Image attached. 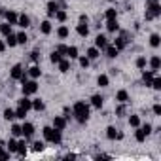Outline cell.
I'll return each mask as SVG.
<instances>
[{
	"mask_svg": "<svg viewBox=\"0 0 161 161\" xmlns=\"http://www.w3.org/2000/svg\"><path fill=\"white\" fill-rule=\"evenodd\" d=\"M104 15H106V19H116V17H118V14H116V10H114V8L106 10V14H104Z\"/></svg>",
	"mask_w": 161,
	"mask_h": 161,
	"instance_id": "7bdbcfd3",
	"label": "cell"
},
{
	"mask_svg": "<svg viewBox=\"0 0 161 161\" xmlns=\"http://www.w3.org/2000/svg\"><path fill=\"white\" fill-rule=\"evenodd\" d=\"M110 2H114V0H110Z\"/></svg>",
	"mask_w": 161,
	"mask_h": 161,
	"instance_id": "91938a15",
	"label": "cell"
},
{
	"mask_svg": "<svg viewBox=\"0 0 161 161\" xmlns=\"http://www.w3.org/2000/svg\"><path fill=\"white\" fill-rule=\"evenodd\" d=\"M53 127L59 129V131H63V129L66 127V118H63V116H55V118H53Z\"/></svg>",
	"mask_w": 161,
	"mask_h": 161,
	"instance_id": "8992f818",
	"label": "cell"
},
{
	"mask_svg": "<svg viewBox=\"0 0 161 161\" xmlns=\"http://www.w3.org/2000/svg\"><path fill=\"white\" fill-rule=\"evenodd\" d=\"M153 114L155 116H161V104H153Z\"/></svg>",
	"mask_w": 161,
	"mask_h": 161,
	"instance_id": "816d5d0a",
	"label": "cell"
},
{
	"mask_svg": "<svg viewBox=\"0 0 161 161\" xmlns=\"http://www.w3.org/2000/svg\"><path fill=\"white\" fill-rule=\"evenodd\" d=\"M36 91H38V84L34 82V80H31V82L27 80V82L23 84V95H25V97H29V95H34Z\"/></svg>",
	"mask_w": 161,
	"mask_h": 161,
	"instance_id": "3957f363",
	"label": "cell"
},
{
	"mask_svg": "<svg viewBox=\"0 0 161 161\" xmlns=\"http://www.w3.org/2000/svg\"><path fill=\"white\" fill-rule=\"evenodd\" d=\"M61 59H63V57H61V53H59L57 49H55V51H51V55H49V61H51L53 64H57V63H59Z\"/></svg>",
	"mask_w": 161,
	"mask_h": 161,
	"instance_id": "d6a6232c",
	"label": "cell"
},
{
	"mask_svg": "<svg viewBox=\"0 0 161 161\" xmlns=\"http://www.w3.org/2000/svg\"><path fill=\"white\" fill-rule=\"evenodd\" d=\"M146 12H148L153 19H155V17H159V15H161V6H159V2H152V4L148 6V10H146Z\"/></svg>",
	"mask_w": 161,
	"mask_h": 161,
	"instance_id": "277c9868",
	"label": "cell"
},
{
	"mask_svg": "<svg viewBox=\"0 0 161 161\" xmlns=\"http://www.w3.org/2000/svg\"><path fill=\"white\" fill-rule=\"evenodd\" d=\"M104 49H106V57H110V59L118 57V53H119V51L116 49V46H110V44H108V46H106Z\"/></svg>",
	"mask_w": 161,
	"mask_h": 161,
	"instance_id": "e0dca14e",
	"label": "cell"
},
{
	"mask_svg": "<svg viewBox=\"0 0 161 161\" xmlns=\"http://www.w3.org/2000/svg\"><path fill=\"white\" fill-rule=\"evenodd\" d=\"M42 133H44V138H46L47 142H51V144H61V131H59V129H55V127H44Z\"/></svg>",
	"mask_w": 161,
	"mask_h": 161,
	"instance_id": "7a4b0ae2",
	"label": "cell"
},
{
	"mask_svg": "<svg viewBox=\"0 0 161 161\" xmlns=\"http://www.w3.org/2000/svg\"><path fill=\"white\" fill-rule=\"evenodd\" d=\"M19 106H21V108H25V110H27V112H29V110H31V108H32V101H29V99H27V97H23V99H21V101H19Z\"/></svg>",
	"mask_w": 161,
	"mask_h": 161,
	"instance_id": "d4e9b609",
	"label": "cell"
},
{
	"mask_svg": "<svg viewBox=\"0 0 161 161\" xmlns=\"http://www.w3.org/2000/svg\"><path fill=\"white\" fill-rule=\"evenodd\" d=\"M72 114H74V118H76L80 123H86V121L89 119V106H87L84 101H78V103L74 104V108H72Z\"/></svg>",
	"mask_w": 161,
	"mask_h": 161,
	"instance_id": "6da1fadb",
	"label": "cell"
},
{
	"mask_svg": "<svg viewBox=\"0 0 161 161\" xmlns=\"http://www.w3.org/2000/svg\"><path fill=\"white\" fill-rule=\"evenodd\" d=\"M57 36L59 38H66L68 36V27H59L57 29Z\"/></svg>",
	"mask_w": 161,
	"mask_h": 161,
	"instance_id": "836d02e7",
	"label": "cell"
},
{
	"mask_svg": "<svg viewBox=\"0 0 161 161\" xmlns=\"http://www.w3.org/2000/svg\"><path fill=\"white\" fill-rule=\"evenodd\" d=\"M32 108H34L36 112H40V110H44V103H42L40 99H36V101H32Z\"/></svg>",
	"mask_w": 161,
	"mask_h": 161,
	"instance_id": "e575fe53",
	"label": "cell"
},
{
	"mask_svg": "<svg viewBox=\"0 0 161 161\" xmlns=\"http://www.w3.org/2000/svg\"><path fill=\"white\" fill-rule=\"evenodd\" d=\"M4 155V150H2V146H0V157H2Z\"/></svg>",
	"mask_w": 161,
	"mask_h": 161,
	"instance_id": "6f0895ef",
	"label": "cell"
},
{
	"mask_svg": "<svg viewBox=\"0 0 161 161\" xmlns=\"http://www.w3.org/2000/svg\"><path fill=\"white\" fill-rule=\"evenodd\" d=\"M159 44H161V36H159V34H152V36H150V46H152V47H157Z\"/></svg>",
	"mask_w": 161,
	"mask_h": 161,
	"instance_id": "83f0119b",
	"label": "cell"
},
{
	"mask_svg": "<svg viewBox=\"0 0 161 161\" xmlns=\"http://www.w3.org/2000/svg\"><path fill=\"white\" fill-rule=\"evenodd\" d=\"M150 64H152V70H159V66H161V59H159L157 55H153V57L150 59Z\"/></svg>",
	"mask_w": 161,
	"mask_h": 161,
	"instance_id": "cb8c5ba5",
	"label": "cell"
},
{
	"mask_svg": "<svg viewBox=\"0 0 161 161\" xmlns=\"http://www.w3.org/2000/svg\"><path fill=\"white\" fill-rule=\"evenodd\" d=\"M106 29H108L110 32H116V31L119 29V25H118V19H108V23H106Z\"/></svg>",
	"mask_w": 161,
	"mask_h": 161,
	"instance_id": "44dd1931",
	"label": "cell"
},
{
	"mask_svg": "<svg viewBox=\"0 0 161 161\" xmlns=\"http://www.w3.org/2000/svg\"><path fill=\"white\" fill-rule=\"evenodd\" d=\"M80 23H87V15H84V14L80 15Z\"/></svg>",
	"mask_w": 161,
	"mask_h": 161,
	"instance_id": "db71d44e",
	"label": "cell"
},
{
	"mask_svg": "<svg viewBox=\"0 0 161 161\" xmlns=\"http://www.w3.org/2000/svg\"><path fill=\"white\" fill-rule=\"evenodd\" d=\"M155 72H157V70H144V72H142V82H144L146 86H152V80H153Z\"/></svg>",
	"mask_w": 161,
	"mask_h": 161,
	"instance_id": "ba28073f",
	"label": "cell"
},
{
	"mask_svg": "<svg viewBox=\"0 0 161 161\" xmlns=\"http://www.w3.org/2000/svg\"><path fill=\"white\" fill-rule=\"evenodd\" d=\"M97 84H99V86H101V87H106V86H108V84H110V78H108V76H106V74H101V76H99V78H97Z\"/></svg>",
	"mask_w": 161,
	"mask_h": 161,
	"instance_id": "ffe728a7",
	"label": "cell"
},
{
	"mask_svg": "<svg viewBox=\"0 0 161 161\" xmlns=\"http://www.w3.org/2000/svg\"><path fill=\"white\" fill-rule=\"evenodd\" d=\"M99 55H101V53H99V49H97V47H89V49H87V55H86V57H87V59L91 61V59H97Z\"/></svg>",
	"mask_w": 161,
	"mask_h": 161,
	"instance_id": "f1b7e54d",
	"label": "cell"
},
{
	"mask_svg": "<svg viewBox=\"0 0 161 161\" xmlns=\"http://www.w3.org/2000/svg\"><path fill=\"white\" fill-rule=\"evenodd\" d=\"M57 10H59V4L57 2H53V0H51V2H47V15L49 17H53L57 14Z\"/></svg>",
	"mask_w": 161,
	"mask_h": 161,
	"instance_id": "9a60e30c",
	"label": "cell"
},
{
	"mask_svg": "<svg viewBox=\"0 0 161 161\" xmlns=\"http://www.w3.org/2000/svg\"><path fill=\"white\" fill-rule=\"evenodd\" d=\"M0 32H2L4 36H8V34H12V25H10L8 21H6L4 25H0Z\"/></svg>",
	"mask_w": 161,
	"mask_h": 161,
	"instance_id": "4dcf8cb0",
	"label": "cell"
},
{
	"mask_svg": "<svg viewBox=\"0 0 161 161\" xmlns=\"http://www.w3.org/2000/svg\"><path fill=\"white\" fill-rule=\"evenodd\" d=\"M142 129H144V133H146V135H150V133H152V125H150V123H144V125H142Z\"/></svg>",
	"mask_w": 161,
	"mask_h": 161,
	"instance_id": "f5cc1de1",
	"label": "cell"
},
{
	"mask_svg": "<svg viewBox=\"0 0 161 161\" xmlns=\"http://www.w3.org/2000/svg\"><path fill=\"white\" fill-rule=\"evenodd\" d=\"M12 135H14V136H21V135H23L21 125H12Z\"/></svg>",
	"mask_w": 161,
	"mask_h": 161,
	"instance_id": "ab89813d",
	"label": "cell"
},
{
	"mask_svg": "<svg viewBox=\"0 0 161 161\" xmlns=\"http://www.w3.org/2000/svg\"><path fill=\"white\" fill-rule=\"evenodd\" d=\"M55 49H57V51H59L61 55H66V46H63V44H61V46H57Z\"/></svg>",
	"mask_w": 161,
	"mask_h": 161,
	"instance_id": "c3c4849f",
	"label": "cell"
},
{
	"mask_svg": "<svg viewBox=\"0 0 161 161\" xmlns=\"http://www.w3.org/2000/svg\"><path fill=\"white\" fill-rule=\"evenodd\" d=\"M152 2H159V0H152Z\"/></svg>",
	"mask_w": 161,
	"mask_h": 161,
	"instance_id": "680465c9",
	"label": "cell"
},
{
	"mask_svg": "<svg viewBox=\"0 0 161 161\" xmlns=\"http://www.w3.org/2000/svg\"><path fill=\"white\" fill-rule=\"evenodd\" d=\"M57 64H59V70H61V72H68V68H70V63H68L66 59H61Z\"/></svg>",
	"mask_w": 161,
	"mask_h": 161,
	"instance_id": "f546056e",
	"label": "cell"
},
{
	"mask_svg": "<svg viewBox=\"0 0 161 161\" xmlns=\"http://www.w3.org/2000/svg\"><path fill=\"white\" fill-rule=\"evenodd\" d=\"M106 136H108V138H110V140H116V138H121V136H123V135H121V133H118V129H116V127H112V125H110V127H108V129H106Z\"/></svg>",
	"mask_w": 161,
	"mask_h": 161,
	"instance_id": "30bf717a",
	"label": "cell"
},
{
	"mask_svg": "<svg viewBox=\"0 0 161 161\" xmlns=\"http://www.w3.org/2000/svg\"><path fill=\"white\" fill-rule=\"evenodd\" d=\"M8 150H10V153H12V152H17V140L10 138V142H8Z\"/></svg>",
	"mask_w": 161,
	"mask_h": 161,
	"instance_id": "60d3db41",
	"label": "cell"
},
{
	"mask_svg": "<svg viewBox=\"0 0 161 161\" xmlns=\"http://www.w3.org/2000/svg\"><path fill=\"white\" fill-rule=\"evenodd\" d=\"M0 159H2V161H6V159H10V153H6V152H4V155H2V157H0Z\"/></svg>",
	"mask_w": 161,
	"mask_h": 161,
	"instance_id": "9f6ffc18",
	"label": "cell"
},
{
	"mask_svg": "<svg viewBox=\"0 0 161 161\" xmlns=\"http://www.w3.org/2000/svg\"><path fill=\"white\" fill-rule=\"evenodd\" d=\"M4 49H6V44H4V42H2V40H0V53H2V51H4Z\"/></svg>",
	"mask_w": 161,
	"mask_h": 161,
	"instance_id": "11a10c76",
	"label": "cell"
},
{
	"mask_svg": "<svg viewBox=\"0 0 161 161\" xmlns=\"http://www.w3.org/2000/svg\"><path fill=\"white\" fill-rule=\"evenodd\" d=\"M4 118H6L8 121H10V119H14V118H15V110H12V108H6V110H4Z\"/></svg>",
	"mask_w": 161,
	"mask_h": 161,
	"instance_id": "d590c367",
	"label": "cell"
},
{
	"mask_svg": "<svg viewBox=\"0 0 161 161\" xmlns=\"http://www.w3.org/2000/svg\"><path fill=\"white\" fill-rule=\"evenodd\" d=\"M25 116H27V110L19 106V108L15 110V118H19V119H25Z\"/></svg>",
	"mask_w": 161,
	"mask_h": 161,
	"instance_id": "f35d334b",
	"label": "cell"
},
{
	"mask_svg": "<svg viewBox=\"0 0 161 161\" xmlns=\"http://www.w3.org/2000/svg\"><path fill=\"white\" fill-rule=\"evenodd\" d=\"M80 59V64H82V68H87L89 66V59L87 57H78Z\"/></svg>",
	"mask_w": 161,
	"mask_h": 161,
	"instance_id": "7dc6e473",
	"label": "cell"
},
{
	"mask_svg": "<svg viewBox=\"0 0 161 161\" xmlns=\"http://www.w3.org/2000/svg\"><path fill=\"white\" fill-rule=\"evenodd\" d=\"M66 55H68L70 59H78V57H80V55H78V47H76V46L66 47Z\"/></svg>",
	"mask_w": 161,
	"mask_h": 161,
	"instance_id": "603a6c76",
	"label": "cell"
},
{
	"mask_svg": "<svg viewBox=\"0 0 161 161\" xmlns=\"http://www.w3.org/2000/svg\"><path fill=\"white\" fill-rule=\"evenodd\" d=\"M76 32H78L80 36H84V38H86V36L89 34V27H87L86 23H80V25L76 27Z\"/></svg>",
	"mask_w": 161,
	"mask_h": 161,
	"instance_id": "7c38bea8",
	"label": "cell"
},
{
	"mask_svg": "<svg viewBox=\"0 0 161 161\" xmlns=\"http://www.w3.org/2000/svg\"><path fill=\"white\" fill-rule=\"evenodd\" d=\"M44 148H46V146H44V142H40V140H36V142L32 144V150H34V152H42Z\"/></svg>",
	"mask_w": 161,
	"mask_h": 161,
	"instance_id": "ee69618b",
	"label": "cell"
},
{
	"mask_svg": "<svg viewBox=\"0 0 161 161\" xmlns=\"http://www.w3.org/2000/svg\"><path fill=\"white\" fill-rule=\"evenodd\" d=\"M27 40H29V38H27L25 32H19V34H17V44H27Z\"/></svg>",
	"mask_w": 161,
	"mask_h": 161,
	"instance_id": "f6af8a7d",
	"label": "cell"
},
{
	"mask_svg": "<svg viewBox=\"0 0 161 161\" xmlns=\"http://www.w3.org/2000/svg\"><path fill=\"white\" fill-rule=\"evenodd\" d=\"M27 74H29L32 80H36V78L42 74V70H40V66H36V64H34V66H31V68H29V72H27Z\"/></svg>",
	"mask_w": 161,
	"mask_h": 161,
	"instance_id": "ac0fdd59",
	"label": "cell"
},
{
	"mask_svg": "<svg viewBox=\"0 0 161 161\" xmlns=\"http://www.w3.org/2000/svg\"><path fill=\"white\" fill-rule=\"evenodd\" d=\"M129 125H131V127H138V125H140V118H138V116H131V118H129Z\"/></svg>",
	"mask_w": 161,
	"mask_h": 161,
	"instance_id": "8d00e7d4",
	"label": "cell"
},
{
	"mask_svg": "<svg viewBox=\"0 0 161 161\" xmlns=\"http://www.w3.org/2000/svg\"><path fill=\"white\" fill-rule=\"evenodd\" d=\"M114 46H116V49H118V51H119V49H123V47L127 46V32H121V36H119V38H116Z\"/></svg>",
	"mask_w": 161,
	"mask_h": 161,
	"instance_id": "5b68a950",
	"label": "cell"
},
{
	"mask_svg": "<svg viewBox=\"0 0 161 161\" xmlns=\"http://www.w3.org/2000/svg\"><path fill=\"white\" fill-rule=\"evenodd\" d=\"M6 44H8L10 47H15V46H17V36H14V34H8V36H6Z\"/></svg>",
	"mask_w": 161,
	"mask_h": 161,
	"instance_id": "1f68e13d",
	"label": "cell"
},
{
	"mask_svg": "<svg viewBox=\"0 0 161 161\" xmlns=\"http://www.w3.org/2000/svg\"><path fill=\"white\" fill-rule=\"evenodd\" d=\"M31 59H32V61H34V63H36V61H38V59H40V51H36V49H34V51H32V53H31Z\"/></svg>",
	"mask_w": 161,
	"mask_h": 161,
	"instance_id": "681fc988",
	"label": "cell"
},
{
	"mask_svg": "<svg viewBox=\"0 0 161 161\" xmlns=\"http://www.w3.org/2000/svg\"><path fill=\"white\" fill-rule=\"evenodd\" d=\"M21 131H23V135H25V138H31V136L34 135V125L27 121V123H23V125H21Z\"/></svg>",
	"mask_w": 161,
	"mask_h": 161,
	"instance_id": "52a82bcc",
	"label": "cell"
},
{
	"mask_svg": "<svg viewBox=\"0 0 161 161\" xmlns=\"http://www.w3.org/2000/svg\"><path fill=\"white\" fill-rule=\"evenodd\" d=\"M17 25H19L21 29H27V27L31 25V17H29V15H25V14H23V15H19V19H17Z\"/></svg>",
	"mask_w": 161,
	"mask_h": 161,
	"instance_id": "5bb4252c",
	"label": "cell"
},
{
	"mask_svg": "<svg viewBox=\"0 0 161 161\" xmlns=\"http://www.w3.org/2000/svg\"><path fill=\"white\" fill-rule=\"evenodd\" d=\"M6 21L10 23V25H17V19H19V15L15 14V12H6Z\"/></svg>",
	"mask_w": 161,
	"mask_h": 161,
	"instance_id": "4fadbf2b",
	"label": "cell"
},
{
	"mask_svg": "<svg viewBox=\"0 0 161 161\" xmlns=\"http://www.w3.org/2000/svg\"><path fill=\"white\" fill-rule=\"evenodd\" d=\"M116 101H118V103H127V101H129V93H127L125 89L118 91V93H116Z\"/></svg>",
	"mask_w": 161,
	"mask_h": 161,
	"instance_id": "2e32d148",
	"label": "cell"
},
{
	"mask_svg": "<svg viewBox=\"0 0 161 161\" xmlns=\"http://www.w3.org/2000/svg\"><path fill=\"white\" fill-rule=\"evenodd\" d=\"M40 32H42V34H49V32H51V23H49V21H42Z\"/></svg>",
	"mask_w": 161,
	"mask_h": 161,
	"instance_id": "7402d4cb",
	"label": "cell"
},
{
	"mask_svg": "<svg viewBox=\"0 0 161 161\" xmlns=\"http://www.w3.org/2000/svg\"><path fill=\"white\" fill-rule=\"evenodd\" d=\"M146 63H148L146 57H138V59H136V66H138V68H146Z\"/></svg>",
	"mask_w": 161,
	"mask_h": 161,
	"instance_id": "bcb514c9",
	"label": "cell"
},
{
	"mask_svg": "<svg viewBox=\"0 0 161 161\" xmlns=\"http://www.w3.org/2000/svg\"><path fill=\"white\" fill-rule=\"evenodd\" d=\"M106 46H108V38L103 36V34H99V36L95 38V47H97V49H104Z\"/></svg>",
	"mask_w": 161,
	"mask_h": 161,
	"instance_id": "9c48e42d",
	"label": "cell"
},
{
	"mask_svg": "<svg viewBox=\"0 0 161 161\" xmlns=\"http://www.w3.org/2000/svg\"><path fill=\"white\" fill-rule=\"evenodd\" d=\"M17 153H19L21 157H25V155H27V144H25V140L17 142Z\"/></svg>",
	"mask_w": 161,
	"mask_h": 161,
	"instance_id": "4316f807",
	"label": "cell"
},
{
	"mask_svg": "<svg viewBox=\"0 0 161 161\" xmlns=\"http://www.w3.org/2000/svg\"><path fill=\"white\" fill-rule=\"evenodd\" d=\"M23 72H25L23 66H21V64H15V66H12V72H10V74H12L14 80H19V78L23 76Z\"/></svg>",
	"mask_w": 161,
	"mask_h": 161,
	"instance_id": "8fae6325",
	"label": "cell"
},
{
	"mask_svg": "<svg viewBox=\"0 0 161 161\" xmlns=\"http://www.w3.org/2000/svg\"><path fill=\"white\" fill-rule=\"evenodd\" d=\"M55 17H57V21H66V12H63V10H57V14H55Z\"/></svg>",
	"mask_w": 161,
	"mask_h": 161,
	"instance_id": "74e56055",
	"label": "cell"
},
{
	"mask_svg": "<svg viewBox=\"0 0 161 161\" xmlns=\"http://www.w3.org/2000/svg\"><path fill=\"white\" fill-rule=\"evenodd\" d=\"M152 87L157 89V91L161 89V78H155V76H153V80H152Z\"/></svg>",
	"mask_w": 161,
	"mask_h": 161,
	"instance_id": "b9f144b4",
	"label": "cell"
},
{
	"mask_svg": "<svg viewBox=\"0 0 161 161\" xmlns=\"http://www.w3.org/2000/svg\"><path fill=\"white\" fill-rule=\"evenodd\" d=\"M116 114H118V116H123V114H125V106H123V103H121V106L116 108Z\"/></svg>",
	"mask_w": 161,
	"mask_h": 161,
	"instance_id": "f907efd6",
	"label": "cell"
},
{
	"mask_svg": "<svg viewBox=\"0 0 161 161\" xmlns=\"http://www.w3.org/2000/svg\"><path fill=\"white\" fill-rule=\"evenodd\" d=\"M146 136H148V135L144 133V129H142V127H140V129L136 127V133H135V138H136L138 142H144V140H146Z\"/></svg>",
	"mask_w": 161,
	"mask_h": 161,
	"instance_id": "484cf974",
	"label": "cell"
},
{
	"mask_svg": "<svg viewBox=\"0 0 161 161\" xmlns=\"http://www.w3.org/2000/svg\"><path fill=\"white\" fill-rule=\"evenodd\" d=\"M103 103H104V99H103L101 95H93V97H91V104H93L95 108H103Z\"/></svg>",
	"mask_w": 161,
	"mask_h": 161,
	"instance_id": "d6986e66",
	"label": "cell"
}]
</instances>
